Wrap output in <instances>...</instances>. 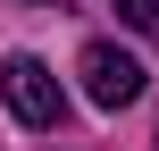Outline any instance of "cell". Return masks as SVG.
Wrapping results in <instances>:
<instances>
[{"instance_id": "6da1fadb", "label": "cell", "mask_w": 159, "mask_h": 151, "mask_svg": "<svg viewBox=\"0 0 159 151\" xmlns=\"http://www.w3.org/2000/svg\"><path fill=\"white\" fill-rule=\"evenodd\" d=\"M75 76H84V101L92 109H134L143 101V59L134 50H117V42H84V59H75Z\"/></svg>"}, {"instance_id": "7a4b0ae2", "label": "cell", "mask_w": 159, "mask_h": 151, "mask_svg": "<svg viewBox=\"0 0 159 151\" xmlns=\"http://www.w3.org/2000/svg\"><path fill=\"white\" fill-rule=\"evenodd\" d=\"M0 92H8V109H17L25 126H42V134H50V126L67 118V92H59V76H50V67H42L34 50H17V59L0 67Z\"/></svg>"}, {"instance_id": "3957f363", "label": "cell", "mask_w": 159, "mask_h": 151, "mask_svg": "<svg viewBox=\"0 0 159 151\" xmlns=\"http://www.w3.org/2000/svg\"><path fill=\"white\" fill-rule=\"evenodd\" d=\"M117 17H126L134 34H151V42H159V0H117Z\"/></svg>"}]
</instances>
